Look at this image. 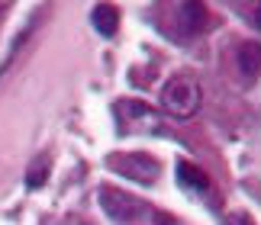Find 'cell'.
Returning <instances> with one entry per match:
<instances>
[{"mask_svg":"<svg viewBox=\"0 0 261 225\" xmlns=\"http://www.w3.org/2000/svg\"><path fill=\"white\" fill-rule=\"evenodd\" d=\"M200 100H203V90H200L197 80L187 77V74H177V77H171V80L162 87L158 103H162V109L168 112V116H174V119H190V116L200 109Z\"/></svg>","mask_w":261,"mask_h":225,"instance_id":"6da1fadb","label":"cell"},{"mask_svg":"<svg viewBox=\"0 0 261 225\" xmlns=\"http://www.w3.org/2000/svg\"><path fill=\"white\" fill-rule=\"evenodd\" d=\"M90 23H94V29L100 36H116V26H119V13H116V7H110V4H97L94 10H90Z\"/></svg>","mask_w":261,"mask_h":225,"instance_id":"7a4b0ae2","label":"cell"},{"mask_svg":"<svg viewBox=\"0 0 261 225\" xmlns=\"http://www.w3.org/2000/svg\"><path fill=\"white\" fill-rule=\"evenodd\" d=\"M177 174H180V183H184V187H194V190H200V193L210 187V180L203 177V171L190 167L187 161H180V164H177Z\"/></svg>","mask_w":261,"mask_h":225,"instance_id":"3957f363","label":"cell"},{"mask_svg":"<svg viewBox=\"0 0 261 225\" xmlns=\"http://www.w3.org/2000/svg\"><path fill=\"white\" fill-rule=\"evenodd\" d=\"M226 225H255V222L245 212H232V216H226Z\"/></svg>","mask_w":261,"mask_h":225,"instance_id":"277c9868","label":"cell"},{"mask_svg":"<svg viewBox=\"0 0 261 225\" xmlns=\"http://www.w3.org/2000/svg\"><path fill=\"white\" fill-rule=\"evenodd\" d=\"M155 225H180L174 216H165V212H155Z\"/></svg>","mask_w":261,"mask_h":225,"instance_id":"5b68a950","label":"cell"}]
</instances>
